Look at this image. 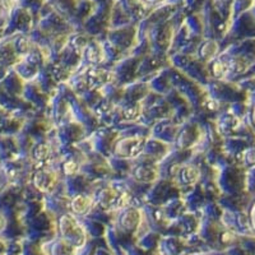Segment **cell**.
Here are the masks:
<instances>
[{
  "label": "cell",
  "instance_id": "obj_1",
  "mask_svg": "<svg viewBox=\"0 0 255 255\" xmlns=\"http://www.w3.org/2000/svg\"><path fill=\"white\" fill-rule=\"evenodd\" d=\"M74 168H76V163L69 162L65 165V170H67V172H73L74 171Z\"/></svg>",
  "mask_w": 255,
  "mask_h": 255
}]
</instances>
